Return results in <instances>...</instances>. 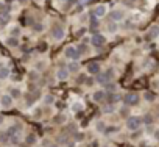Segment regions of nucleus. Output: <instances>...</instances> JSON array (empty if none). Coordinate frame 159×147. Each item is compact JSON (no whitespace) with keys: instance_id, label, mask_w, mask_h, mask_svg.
Segmentation results:
<instances>
[{"instance_id":"nucleus-1","label":"nucleus","mask_w":159,"mask_h":147,"mask_svg":"<svg viewBox=\"0 0 159 147\" xmlns=\"http://www.w3.org/2000/svg\"><path fill=\"white\" fill-rule=\"evenodd\" d=\"M112 78H114V72L108 69L104 74H97L95 82L98 84H103V86H104V84H108V83H109V80H112Z\"/></svg>"},{"instance_id":"nucleus-2","label":"nucleus","mask_w":159,"mask_h":147,"mask_svg":"<svg viewBox=\"0 0 159 147\" xmlns=\"http://www.w3.org/2000/svg\"><path fill=\"white\" fill-rule=\"evenodd\" d=\"M64 55L69 58V60H72V61H76L78 58L81 56L80 53H78V49L76 47H73V45H69V47H66L64 50Z\"/></svg>"},{"instance_id":"nucleus-3","label":"nucleus","mask_w":159,"mask_h":147,"mask_svg":"<svg viewBox=\"0 0 159 147\" xmlns=\"http://www.w3.org/2000/svg\"><path fill=\"white\" fill-rule=\"evenodd\" d=\"M141 124H142V119L139 117V116H131L126 121V127L130 130H137L139 127H141Z\"/></svg>"},{"instance_id":"nucleus-4","label":"nucleus","mask_w":159,"mask_h":147,"mask_svg":"<svg viewBox=\"0 0 159 147\" xmlns=\"http://www.w3.org/2000/svg\"><path fill=\"white\" fill-rule=\"evenodd\" d=\"M52 34H53V39H56V41H61L64 38V27L63 25H59V24H55L53 25V30H52Z\"/></svg>"},{"instance_id":"nucleus-5","label":"nucleus","mask_w":159,"mask_h":147,"mask_svg":"<svg viewBox=\"0 0 159 147\" xmlns=\"http://www.w3.org/2000/svg\"><path fill=\"white\" fill-rule=\"evenodd\" d=\"M123 100H125L126 105L134 106V105H137V103H139V95L136 94V92H130V94H126L125 97H123Z\"/></svg>"},{"instance_id":"nucleus-6","label":"nucleus","mask_w":159,"mask_h":147,"mask_svg":"<svg viewBox=\"0 0 159 147\" xmlns=\"http://www.w3.org/2000/svg\"><path fill=\"white\" fill-rule=\"evenodd\" d=\"M91 42L95 45V47H102V45H104V42H106V38H104L103 34H100V33H95V34H92Z\"/></svg>"},{"instance_id":"nucleus-7","label":"nucleus","mask_w":159,"mask_h":147,"mask_svg":"<svg viewBox=\"0 0 159 147\" xmlns=\"http://www.w3.org/2000/svg\"><path fill=\"white\" fill-rule=\"evenodd\" d=\"M158 36H159V27H158V25H153V27L148 30V33H147V39H148V41H153V39H156Z\"/></svg>"},{"instance_id":"nucleus-8","label":"nucleus","mask_w":159,"mask_h":147,"mask_svg":"<svg viewBox=\"0 0 159 147\" xmlns=\"http://www.w3.org/2000/svg\"><path fill=\"white\" fill-rule=\"evenodd\" d=\"M103 16H106V6L104 5H97L95 8H94V17H103Z\"/></svg>"},{"instance_id":"nucleus-9","label":"nucleus","mask_w":159,"mask_h":147,"mask_svg":"<svg viewBox=\"0 0 159 147\" xmlns=\"http://www.w3.org/2000/svg\"><path fill=\"white\" fill-rule=\"evenodd\" d=\"M123 16H125V14H123V11H122V10H112L111 13H109V17H111L114 22L122 21V19H123Z\"/></svg>"},{"instance_id":"nucleus-10","label":"nucleus","mask_w":159,"mask_h":147,"mask_svg":"<svg viewBox=\"0 0 159 147\" xmlns=\"http://www.w3.org/2000/svg\"><path fill=\"white\" fill-rule=\"evenodd\" d=\"M87 72L92 74V75H97V74H100V64L95 63V61L89 63V64H87Z\"/></svg>"},{"instance_id":"nucleus-11","label":"nucleus","mask_w":159,"mask_h":147,"mask_svg":"<svg viewBox=\"0 0 159 147\" xmlns=\"http://www.w3.org/2000/svg\"><path fill=\"white\" fill-rule=\"evenodd\" d=\"M0 102H2V106L3 108H10L11 105H13V97L11 95H2V99H0Z\"/></svg>"},{"instance_id":"nucleus-12","label":"nucleus","mask_w":159,"mask_h":147,"mask_svg":"<svg viewBox=\"0 0 159 147\" xmlns=\"http://www.w3.org/2000/svg\"><path fill=\"white\" fill-rule=\"evenodd\" d=\"M8 21H10V10L2 11V13H0V25H6Z\"/></svg>"},{"instance_id":"nucleus-13","label":"nucleus","mask_w":159,"mask_h":147,"mask_svg":"<svg viewBox=\"0 0 159 147\" xmlns=\"http://www.w3.org/2000/svg\"><path fill=\"white\" fill-rule=\"evenodd\" d=\"M56 77L59 80H67L69 78V69H64V67L59 69V71L56 72Z\"/></svg>"},{"instance_id":"nucleus-14","label":"nucleus","mask_w":159,"mask_h":147,"mask_svg":"<svg viewBox=\"0 0 159 147\" xmlns=\"http://www.w3.org/2000/svg\"><path fill=\"white\" fill-rule=\"evenodd\" d=\"M8 77H10V69L2 66V67H0V78L5 80V78H8Z\"/></svg>"},{"instance_id":"nucleus-15","label":"nucleus","mask_w":159,"mask_h":147,"mask_svg":"<svg viewBox=\"0 0 159 147\" xmlns=\"http://www.w3.org/2000/svg\"><path fill=\"white\" fill-rule=\"evenodd\" d=\"M104 95H106V92H104V91H97L94 94V100H95V102H102V100L104 99Z\"/></svg>"},{"instance_id":"nucleus-16","label":"nucleus","mask_w":159,"mask_h":147,"mask_svg":"<svg viewBox=\"0 0 159 147\" xmlns=\"http://www.w3.org/2000/svg\"><path fill=\"white\" fill-rule=\"evenodd\" d=\"M6 44L10 45V47H17L19 45V41H17V38H14V36H11L6 39Z\"/></svg>"},{"instance_id":"nucleus-17","label":"nucleus","mask_w":159,"mask_h":147,"mask_svg":"<svg viewBox=\"0 0 159 147\" xmlns=\"http://www.w3.org/2000/svg\"><path fill=\"white\" fill-rule=\"evenodd\" d=\"M69 72H78V69H80V66L76 61H70V64H69Z\"/></svg>"},{"instance_id":"nucleus-18","label":"nucleus","mask_w":159,"mask_h":147,"mask_svg":"<svg viewBox=\"0 0 159 147\" xmlns=\"http://www.w3.org/2000/svg\"><path fill=\"white\" fill-rule=\"evenodd\" d=\"M11 97H13V99H19V97H20V95H22V92H20V89H17V88H13V89H11Z\"/></svg>"},{"instance_id":"nucleus-19","label":"nucleus","mask_w":159,"mask_h":147,"mask_svg":"<svg viewBox=\"0 0 159 147\" xmlns=\"http://www.w3.org/2000/svg\"><path fill=\"white\" fill-rule=\"evenodd\" d=\"M108 32H109V33H115V32H117V25H115V22H109V24H108Z\"/></svg>"},{"instance_id":"nucleus-20","label":"nucleus","mask_w":159,"mask_h":147,"mask_svg":"<svg viewBox=\"0 0 159 147\" xmlns=\"http://www.w3.org/2000/svg\"><path fill=\"white\" fill-rule=\"evenodd\" d=\"M19 34H20V28H19V27H13V28H11V36L17 38Z\"/></svg>"},{"instance_id":"nucleus-21","label":"nucleus","mask_w":159,"mask_h":147,"mask_svg":"<svg viewBox=\"0 0 159 147\" xmlns=\"http://www.w3.org/2000/svg\"><path fill=\"white\" fill-rule=\"evenodd\" d=\"M25 142L27 144H34V142H36V136H34V135H28L27 139H25Z\"/></svg>"},{"instance_id":"nucleus-22","label":"nucleus","mask_w":159,"mask_h":147,"mask_svg":"<svg viewBox=\"0 0 159 147\" xmlns=\"http://www.w3.org/2000/svg\"><path fill=\"white\" fill-rule=\"evenodd\" d=\"M143 97H145V100H148V102H151V100H154V94L153 92H143Z\"/></svg>"},{"instance_id":"nucleus-23","label":"nucleus","mask_w":159,"mask_h":147,"mask_svg":"<svg viewBox=\"0 0 159 147\" xmlns=\"http://www.w3.org/2000/svg\"><path fill=\"white\" fill-rule=\"evenodd\" d=\"M98 28V21H97V17H92L91 19V30H95Z\"/></svg>"},{"instance_id":"nucleus-24","label":"nucleus","mask_w":159,"mask_h":147,"mask_svg":"<svg viewBox=\"0 0 159 147\" xmlns=\"http://www.w3.org/2000/svg\"><path fill=\"white\" fill-rule=\"evenodd\" d=\"M76 49H78V53H80V55H83V53L87 52V49H86V45H84V44H80Z\"/></svg>"},{"instance_id":"nucleus-25","label":"nucleus","mask_w":159,"mask_h":147,"mask_svg":"<svg viewBox=\"0 0 159 147\" xmlns=\"http://www.w3.org/2000/svg\"><path fill=\"white\" fill-rule=\"evenodd\" d=\"M117 99H119V95H115V94H109V95H108V100H109V102H115Z\"/></svg>"},{"instance_id":"nucleus-26","label":"nucleus","mask_w":159,"mask_h":147,"mask_svg":"<svg viewBox=\"0 0 159 147\" xmlns=\"http://www.w3.org/2000/svg\"><path fill=\"white\" fill-rule=\"evenodd\" d=\"M104 86H106V89L108 91H115V86H114V84H112V83H108V84H104Z\"/></svg>"},{"instance_id":"nucleus-27","label":"nucleus","mask_w":159,"mask_h":147,"mask_svg":"<svg viewBox=\"0 0 159 147\" xmlns=\"http://www.w3.org/2000/svg\"><path fill=\"white\" fill-rule=\"evenodd\" d=\"M151 121H153V117H151L150 114H147L145 117H143V122H145V124H151Z\"/></svg>"},{"instance_id":"nucleus-28","label":"nucleus","mask_w":159,"mask_h":147,"mask_svg":"<svg viewBox=\"0 0 159 147\" xmlns=\"http://www.w3.org/2000/svg\"><path fill=\"white\" fill-rule=\"evenodd\" d=\"M97 130H98V131H103V130H104V124H103V122H98V124H97Z\"/></svg>"},{"instance_id":"nucleus-29","label":"nucleus","mask_w":159,"mask_h":147,"mask_svg":"<svg viewBox=\"0 0 159 147\" xmlns=\"http://www.w3.org/2000/svg\"><path fill=\"white\" fill-rule=\"evenodd\" d=\"M120 116H123V117L128 116V108H122V110H120Z\"/></svg>"},{"instance_id":"nucleus-30","label":"nucleus","mask_w":159,"mask_h":147,"mask_svg":"<svg viewBox=\"0 0 159 147\" xmlns=\"http://www.w3.org/2000/svg\"><path fill=\"white\" fill-rule=\"evenodd\" d=\"M33 28H34V30H36V32H41V30H42V28H44V27H42V24H36V25H34V27H33Z\"/></svg>"},{"instance_id":"nucleus-31","label":"nucleus","mask_w":159,"mask_h":147,"mask_svg":"<svg viewBox=\"0 0 159 147\" xmlns=\"http://www.w3.org/2000/svg\"><path fill=\"white\" fill-rule=\"evenodd\" d=\"M103 113H112V105H109V106H106L103 110Z\"/></svg>"},{"instance_id":"nucleus-32","label":"nucleus","mask_w":159,"mask_h":147,"mask_svg":"<svg viewBox=\"0 0 159 147\" xmlns=\"http://www.w3.org/2000/svg\"><path fill=\"white\" fill-rule=\"evenodd\" d=\"M53 102V97L52 95H47V97H45V103H52Z\"/></svg>"},{"instance_id":"nucleus-33","label":"nucleus","mask_w":159,"mask_h":147,"mask_svg":"<svg viewBox=\"0 0 159 147\" xmlns=\"http://www.w3.org/2000/svg\"><path fill=\"white\" fill-rule=\"evenodd\" d=\"M72 108H73V110H75V111H78L80 108H81V105H80V103H75V105H73Z\"/></svg>"},{"instance_id":"nucleus-34","label":"nucleus","mask_w":159,"mask_h":147,"mask_svg":"<svg viewBox=\"0 0 159 147\" xmlns=\"http://www.w3.org/2000/svg\"><path fill=\"white\" fill-rule=\"evenodd\" d=\"M75 139H76V141H81V139H83V135H81V133H76Z\"/></svg>"},{"instance_id":"nucleus-35","label":"nucleus","mask_w":159,"mask_h":147,"mask_svg":"<svg viewBox=\"0 0 159 147\" xmlns=\"http://www.w3.org/2000/svg\"><path fill=\"white\" fill-rule=\"evenodd\" d=\"M86 83H87V86H92V83H94V80H92V78H87V80H86Z\"/></svg>"},{"instance_id":"nucleus-36","label":"nucleus","mask_w":159,"mask_h":147,"mask_svg":"<svg viewBox=\"0 0 159 147\" xmlns=\"http://www.w3.org/2000/svg\"><path fill=\"white\" fill-rule=\"evenodd\" d=\"M154 138H156L158 141H159V130H156V131H154Z\"/></svg>"},{"instance_id":"nucleus-37","label":"nucleus","mask_w":159,"mask_h":147,"mask_svg":"<svg viewBox=\"0 0 159 147\" xmlns=\"http://www.w3.org/2000/svg\"><path fill=\"white\" fill-rule=\"evenodd\" d=\"M80 2H81V3H89L91 0H80Z\"/></svg>"},{"instance_id":"nucleus-38","label":"nucleus","mask_w":159,"mask_h":147,"mask_svg":"<svg viewBox=\"0 0 159 147\" xmlns=\"http://www.w3.org/2000/svg\"><path fill=\"white\" fill-rule=\"evenodd\" d=\"M50 147H58V146H55V144H53V146H50Z\"/></svg>"},{"instance_id":"nucleus-39","label":"nucleus","mask_w":159,"mask_h":147,"mask_svg":"<svg viewBox=\"0 0 159 147\" xmlns=\"http://www.w3.org/2000/svg\"><path fill=\"white\" fill-rule=\"evenodd\" d=\"M0 124H2V116H0Z\"/></svg>"}]
</instances>
